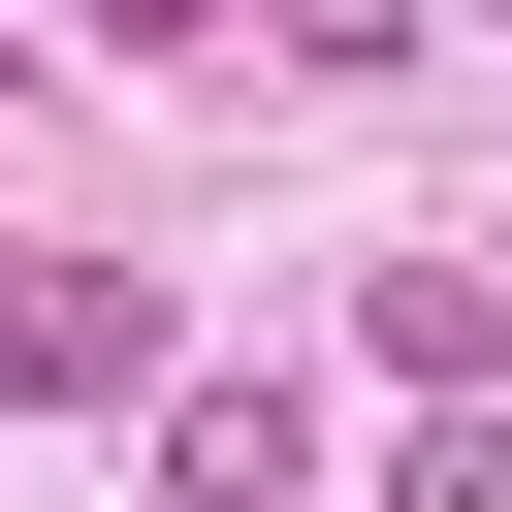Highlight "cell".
I'll return each mask as SVG.
<instances>
[{
  "label": "cell",
  "mask_w": 512,
  "mask_h": 512,
  "mask_svg": "<svg viewBox=\"0 0 512 512\" xmlns=\"http://www.w3.org/2000/svg\"><path fill=\"white\" fill-rule=\"evenodd\" d=\"M96 384H160V288L128 256H0V416H96Z\"/></svg>",
  "instance_id": "1"
},
{
  "label": "cell",
  "mask_w": 512,
  "mask_h": 512,
  "mask_svg": "<svg viewBox=\"0 0 512 512\" xmlns=\"http://www.w3.org/2000/svg\"><path fill=\"white\" fill-rule=\"evenodd\" d=\"M480 352H512V288H480V256H384V384H416V416H480Z\"/></svg>",
  "instance_id": "2"
},
{
  "label": "cell",
  "mask_w": 512,
  "mask_h": 512,
  "mask_svg": "<svg viewBox=\"0 0 512 512\" xmlns=\"http://www.w3.org/2000/svg\"><path fill=\"white\" fill-rule=\"evenodd\" d=\"M160 480L192 512H288V384H160Z\"/></svg>",
  "instance_id": "3"
},
{
  "label": "cell",
  "mask_w": 512,
  "mask_h": 512,
  "mask_svg": "<svg viewBox=\"0 0 512 512\" xmlns=\"http://www.w3.org/2000/svg\"><path fill=\"white\" fill-rule=\"evenodd\" d=\"M384 512H512V416H416V480Z\"/></svg>",
  "instance_id": "4"
},
{
  "label": "cell",
  "mask_w": 512,
  "mask_h": 512,
  "mask_svg": "<svg viewBox=\"0 0 512 512\" xmlns=\"http://www.w3.org/2000/svg\"><path fill=\"white\" fill-rule=\"evenodd\" d=\"M224 32H288V64H416V0H224Z\"/></svg>",
  "instance_id": "5"
}]
</instances>
